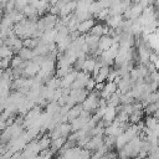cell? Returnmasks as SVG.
<instances>
[{"mask_svg": "<svg viewBox=\"0 0 159 159\" xmlns=\"http://www.w3.org/2000/svg\"><path fill=\"white\" fill-rule=\"evenodd\" d=\"M143 6L140 4H134V5H130L123 14V16L125 17V20H135L138 19L142 12H143Z\"/></svg>", "mask_w": 159, "mask_h": 159, "instance_id": "6da1fadb", "label": "cell"}, {"mask_svg": "<svg viewBox=\"0 0 159 159\" xmlns=\"http://www.w3.org/2000/svg\"><path fill=\"white\" fill-rule=\"evenodd\" d=\"M98 96L96 93H89L87 96V98L82 102V108L83 111H87V112H91L96 108H98Z\"/></svg>", "mask_w": 159, "mask_h": 159, "instance_id": "7a4b0ae2", "label": "cell"}, {"mask_svg": "<svg viewBox=\"0 0 159 159\" xmlns=\"http://www.w3.org/2000/svg\"><path fill=\"white\" fill-rule=\"evenodd\" d=\"M117 117V108L116 107H112V106H107V109H106V113L103 114L102 119H103V123L109 125Z\"/></svg>", "mask_w": 159, "mask_h": 159, "instance_id": "3957f363", "label": "cell"}, {"mask_svg": "<svg viewBox=\"0 0 159 159\" xmlns=\"http://www.w3.org/2000/svg\"><path fill=\"white\" fill-rule=\"evenodd\" d=\"M88 94H89L88 91L83 89V88H81V89H71V93H70V96L75 99L76 103H82L87 98Z\"/></svg>", "mask_w": 159, "mask_h": 159, "instance_id": "277c9868", "label": "cell"}, {"mask_svg": "<svg viewBox=\"0 0 159 159\" xmlns=\"http://www.w3.org/2000/svg\"><path fill=\"white\" fill-rule=\"evenodd\" d=\"M94 25H96V22H94V20H93L92 17H91V19H87V20H83V21L78 22V25H77V31H78L80 34H86V32L91 31V29H92Z\"/></svg>", "mask_w": 159, "mask_h": 159, "instance_id": "5b68a950", "label": "cell"}, {"mask_svg": "<svg viewBox=\"0 0 159 159\" xmlns=\"http://www.w3.org/2000/svg\"><path fill=\"white\" fill-rule=\"evenodd\" d=\"M106 21H107L109 27H112V29H120L122 22H123V16L122 15H109L106 19Z\"/></svg>", "mask_w": 159, "mask_h": 159, "instance_id": "8992f818", "label": "cell"}, {"mask_svg": "<svg viewBox=\"0 0 159 159\" xmlns=\"http://www.w3.org/2000/svg\"><path fill=\"white\" fill-rule=\"evenodd\" d=\"M113 43H114V42H113L112 36H109V35H103V36L99 37V41H98V50H101V51L103 52V51L108 50Z\"/></svg>", "mask_w": 159, "mask_h": 159, "instance_id": "52a82bcc", "label": "cell"}, {"mask_svg": "<svg viewBox=\"0 0 159 159\" xmlns=\"http://www.w3.org/2000/svg\"><path fill=\"white\" fill-rule=\"evenodd\" d=\"M40 68H41L40 65H37L35 61H29L26 63L25 70H24V75H26V76H35V75L39 73Z\"/></svg>", "mask_w": 159, "mask_h": 159, "instance_id": "ba28073f", "label": "cell"}, {"mask_svg": "<svg viewBox=\"0 0 159 159\" xmlns=\"http://www.w3.org/2000/svg\"><path fill=\"white\" fill-rule=\"evenodd\" d=\"M76 7H77V1H68V2L61 9V11H60V16H61V17H65V16L71 15L72 11L76 10Z\"/></svg>", "mask_w": 159, "mask_h": 159, "instance_id": "9c48e42d", "label": "cell"}, {"mask_svg": "<svg viewBox=\"0 0 159 159\" xmlns=\"http://www.w3.org/2000/svg\"><path fill=\"white\" fill-rule=\"evenodd\" d=\"M82 111H83L82 106L75 104L72 108H70V111H68V113H67V119H68L70 122H72L73 119H76L77 117L81 116V112H82Z\"/></svg>", "mask_w": 159, "mask_h": 159, "instance_id": "30bf717a", "label": "cell"}, {"mask_svg": "<svg viewBox=\"0 0 159 159\" xmlns=\"http://www.w3.org/2000/svg\"><path fill=\"white\" fill-rule=\"evenodd\" d=\"M89 34L101 37V36H103V35H108V27H107V26H103V25H94V26L91 29Z\"/></svg>", "mask_w": 159, "mask_h": 159, "instance_id": "8fae6325", "label": "cell"}, {"mask_svg": "<svg viewBox=\"0 0 159 159\" xmlns=\"http://www.w3.org/2000/svg\"><path fill=\"white\" fill-rule=\"evenodd\" d=\"M22 12H24V15H25L27 19H30V20H35L36 16L39 15V11L36 10V7H35L34 5H27V6H25V9L22 10Z\"/></svg>", "mask_w": 159, "mask_h": 159, "instance_id": "7c38bea8", "label": "cell"}, {"mask_svg": "<svg viewBox=\"0 0 159 159\" xmlns=\"http://www.w3.org/2000/svg\"><path fill=\"white\" fill-rule=\"evenodd\" d=\"M19 56L24 60V61H27V60H32L36 55H35V52H34V50L32 48H27V47H22L19 52Z\"/></svg>", "mask_w": 159, "mask_h": 159, "instance_id": "4fadbf2b", "label": "cell"}, {"mask_svg": "<svg viewBox=\"0 0 159 159\" xmlns=\"http://www.w3.org/2000/svg\"><path fill=\"white\" fill-rule=\"evenodd\" d=\"M96 63H97L96 60H93V58H86L84 60V63L82 66V71L86 72V73H92L93 70H94Z\"/></svg>", "mask_w": 159, "mask_h": 159, "instance_id": "5bb4252c", "label": "cell"}, {"mask_svg": "<svg viewBox=\"0 0 159 159\" xmlns=\"http://www.w3.org/2000/svg\"><path fill=\"white\" fill-rule=\"evenodd\" d=\"M11 55H12V48L2 43L0 46V58H11Z\"/></svg>", "mask_w": 159, "mask_h": 159, "instance_id": "9a60e30c", "label": "cell"}, {"mask_svg": "<svg viewBox=\"0 0 159 159\" xmlns=\"http://www.w3.org/2000/svg\"><path fill=\"white\" fill-rule=\"evenodd\" d=\"M144 124H145V127L148 128V129H150V130H153L155 127H157V124H158V120H157V118L155 117H147L145 118V122H144Z\"/></svg>", "mask_w": 159, "mask_h": 159, "instance_id": "2e32d148", "label": "cell"}, {"mask_svg": "<svg viewBox=\"0 0 159 159\" xmlns=\"http://www.w3.org/2000/svg\"><path fill=\"white\" fill-rule=\"evenodd\" d=\"M71 72V66H67V67H58L57 71H56V77H65L66 75H68Z\"/></svg>", "mask_w": 159, "mask_h": 159, "instance_id": "e0dca14e", "label": "cell"}, {"mask_svg": "<svg viewBox=\"0 0 159 159\" xmlns=\"http://www.w3.org/2000/svg\"><path fill=\"white\" fill-rule=\"evenodd\" d=\"M158 109H159V103H158V102H153V103H149V104L145 107V113H147V114H153V113H155Z\"/></svg>", "mask_w": 159, "mask_h": 159, "instance_id": "ac0fdd59", "label": "cell"}, {"mask_svg": "<svg viewBox=\"0 0 159 159\" xmlns=\"http://www.w3.org/2000/svg\"><path fill=\"white\" fill-rule=\"evenodd\" d=\"M114 0H97V2L99 4L101 9H109L112 6Z\"/></svg>", "mask_w": 159, "mask_h": 159, "instance_id": "d6986e66", "label": "cell"}, {"mask_svg": "<svg viewBox=\"0 0 159 159\" xmlns=\"http://www.w3.org/2000/svg\"><path fill=\"white\" fill-rule=\"evenodd\" d=\"M96 83H97V82H96V80H94V78H89V80L87 81V83H86V87H84V88H86L88 92H89V91H93V89L96 88Z\"/></svg>", "mask_w": 159, "mask_h": 159, "instance_id": "ffe728a7", "label": "cell"}, {"mask_svg": "<svg viewBox=\"0 0 159 159\" xmlns=\"http://www.w3.org/2000/svg\"><path fill=\"white\" fill-rule=\"evenodd\" d=\"M37 145H39V148L40 149H45V148H47L48 145H50V139L48 138H41L40 139V142L37 143Z\"/></svg>", "mask_w": 159, "mask_h": 159, "instance_id": "44dd1931", "label": "cell"}, {"mask_svg": "<svg viewBox=\"0 0 159 159\" xmlns=\"http://www.w3.org/2000/svg\"><path fill=\"white\" fill-rule=\"evenodd\" d=\"M63 143H65V137H58V138H56V139H52V145H53L55 148L62 147Z\"/></svg>", "mask_w": 159, "mask_h": 159, "instance_id": "7402d4cb", "label": "cell"}, {"mask_svg": "<svg viewBox=\"0 0 159 159\" xmlns=\"http://www.w3.org/2000/svg\"><path fill=\"white\" fill-rule=\"evenodd\" d=\"M60 0H48V2H50V5H55V4H57Z\"/></svg>", "mask_w": 159, "mask_h": 159, "instance_id": "603a6c76", "label": "cell"}, {"mask_svg": "<svg viewBox=\"0 0 159 159\" xmlns=\"http://www.w3.org/2000/svg\"><path fill=\"white\" fill-rule=\"evenodd\" d=\"M82 1H84V2H88V4H92L94 0H82Z\"/></svg>", "mask_w": 159, "mask_h": 159, "instance_id": "cb8c5ba5", "label": "cell"}, {"mask_svg": "<svg viewBox=\"0 0 159 159\" xmlns=\"http://www.w3.org/2000/svg\"><path fill=\"white\" fill-rule=\"evenodd\" d=\"M132 1H133V2H134V4H139V2H140V1H142V0H132Z\"/></svg>", "mask_w": 159, "mask_h": 159, "instance_id": "d4e9b609", "label": "cell"}, {"mask_svg": "<svg viewBox=\"0 0 159 159\" xmlns=\"http://www.w3.org/2000/svg\"><path fill=\"white\" fill-rule=\"evenodd\" d=\"M155 1H157V5L159 6V0H155Z\"/></svg>", "mask_w": 159, "mask_h": 159, "instance_id": "484cf974", "label": "cell"}]
</instances>
